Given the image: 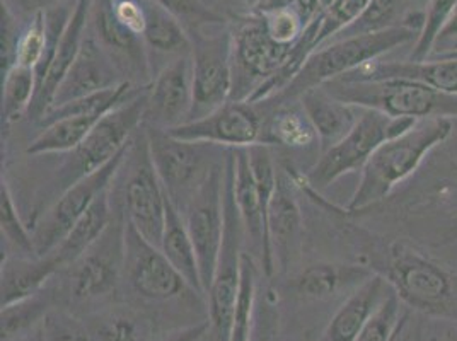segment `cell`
I'll return each instance as SVG.
<instances>
[{
	"label": "cell",
	"mask_w": 457,
	"mask_h": 341,
	"mask_svg": "<svg viewBox=\"0 0 457 341\" xmlns=\"http://www.w3.org/2000/svg\"><path fill=\"white\" fill-rule=\"evenodd\" d=\"M193 112L191 120L204 118L230 101L232 93V31L224 26L191 35Z\"/></svg>",
	"instance_id": "11"
},
{
	"label": "cell",
	"mask_w": 457,
	"mask_h": 341,
	"mask_svg": "<svg viewBox=\"0 0 457 341\" xmlns=\"http://www.w3.org/2000/svg\"><path fill=\"white\" fill-rule=\"evenodd\" d=\"M316 135L320 152L328 151L352 132L362 108L346 104L333 97L324 87L311 89L299 97Z\"/></svg>",
	"instance_id": "26"
},
{
	"label": "cell",
	"mask_w": 457,
	"mask_h": 341,
	"mask_svg": "<svg viewBox=\"0 0 457 341\" xmlns=\"http://www.w3.org/2000/svg\"><path fill=\"white\" fill-rule=\"evenodd\" d=\"M265 118L256 110V104L246 101H228L212 113L187 121L172 130V137L213 144L226 149H248L263 142Z\"/></svg>",
	"instance_id": "16"
},
{
	"label": "cell",
	"mask_w": 457,
	"mask_h": 341,
	"mask_svg": "<svg viewBox=\"0 0 457 341\" xmlns=\"http://www.w3.org/2000/svg\"><path fill=\"white\" fill-rule=\"evenodd\" d=\"M391 285L382 275H374L365 284L353 290L342 305L337 309L333 318L324 329V341H355L363 326L378 311L382 301L391 292Z\"/></svg>",
	"instance_id": "25"
},
{
	"label": "cell",
	"mask_w": 457,
	"mask_h": 341,
	"mask_svg": "<svg viewBox=\"0 0 457 341\" xmlns=\"http://www.w3.org/2000/svg\"><path fill=\"white\" fill-rule=\"evenodd\" d=\"M204 340H205V338H204Z\"/></svg>",
	"instance_id": "57"
},
{
	"label": "cell",
	"mask_w": 457,
	"mask_h": 341,
	"mask_svg": "<svg viewBox=\"0 0 457 341\" xmlns=\"http://www.w3.org/2000/svg\"><path fill=\"white\" fill-rule=\"evenodd\" d=\"M129 82L120 67L114 63L95 37L87 31L84 45L77 55L69 74L62 80L57 95L54 97V106H62L79 97L103 93Z\"/></svg>",
	"instance_id": "19"
},
{
	"label": "cell",
	"mask_w": 457,
	"mask_h": 341,
	"mask_svg": "<svg viewBox=\"0 0 457 341\" xmlns=\"http://www.w3.org/2000/svg\"><path fill=\"white\" fill-rule=\"evenodd\" d=\"M2 2H5V4H7V5H11V4H12V0H2ZM18 4H20L21 7H22V9H26V7H28V4H26V0H18Z\"/></svg>",
	"instance_id": "53"
},
{
	"label": "cell",
	"mask_w": 457,
	"mask_h": 341,
	"mask_svg": "<svg viewBox=\"0 0 457 341\" xmlns=\"http://www.w3.org/2000/svg\"><path fill=\"white\" fill-rule=\"evenodd\" d=\"M430 341H438L437 338H432Z\"/></svg>",
	"instance_id": "56"
},
{
	"label": "cell",
	"mask_w": 457,
	"mask_h": 341,
	"mask_svg": "<svg viewBox=\"0 0 457 341\" xmlns=\"http://www.w3.org/2000/svg\"><path fill=\"white\" fill-rule=\"evenodd\" d=\"M370 2L372 0H335L318 16V50L359 20Z\"/></svg>",
	"instance_id": "37"
},
{
	"label": "cell",
	"mask_w": 457,
	"mask_h": 341,
	"mask_svg": "<svg viewBox=\"0 0 457 341\" xmlns=\"http://www.w3.org/2000/svg\"><path fill=\"white\" fill-rule=\"evenodd\" d=\"M132 142V140H130ZM130 146V144H129ZM129 146L112 159L106 166L77 181L71 188L62 191L45 209L33 226V241L38 256H46L57 249L77 220L95 204L96 198L113 185Z\"/></svg>",
	"instance_id": "14"
},
{
	"label": "cell",
	"mask_w": 457,
	"mask_h": 341,
	"mask_svg": "<svg viewBox=\"0 0 457 341\" xmlns=\"http://www.w3.org/2000/svg\"><path fill=\"white\" fill-rule=\"evenodd\" d=\"M321 87L346 104L376 110L393 118H457V96L442 93L419 80L337 79Z\"/></svg>",
	"instance_id": "3"
},
{
	"label": "cell",
	"mask_w": 457,
	"mask_h": 341,
	"mask_svg": "<svg viewBox=\"0 0 457 341\" xmlns=\"http://www.w3.org/2000/svg\"><path fill=\"white\" fill-rule=\"evenodd\" d=\"M232 191L237 213L243 224L245 243L249 245V254L262 260L267 249V229L262 209L260 193L249 164L248 149H234V170H232Z\"/></svg>",
	"instance_id": "23"
},
{
	"label": "cell",
	"mask_w": 457,
	"mask_h": 341,
	"mask_svg": "<svg viewBox=\"0 0 457 341\" xmlns=\"http://www.w3.org/2000/svg\"><path fill=\"white\" fill-rule=\"evenodd\" d=\"M456 9L457 0H427L423 28L410 54V62H425L432 55L440 29Z\"/></svg>",
	"instance_id": "39"
},
{
	"label": "cell",
	"mask_w": 457,
	"mask_h": 341,
	"mask_svg": "<svg viewBox=\"0 0 457 341\" xmlns=\"http://www.w3.org/2000/svg\"><path fill=\"white\" fill-rule=\"evenodd\" d=\"M91 2L93 0H79L74 5L72 16L67 22V28L58 43L57 55L54 58V63L41 82L33 99V104L26 118L29 121L39 123L45 113L52 108L54 97L57 95L58 87L62 80L69 74L71 67L74 65L77 55L84 45V39L89 31V16H91Z\"/></svg>",
	"instance_id": "20"
},
{
	"label": "cell",
	"mask_w": 457,
	"mask_h": 341,
	"mask_svg": "<svg viewBox=\"0 0 457 341\" xmlns=\"http://www.w3.org/2000/svg\"><path fill=\"white\" fill-rule=\"evenodd\" d=\"M453 120L428 118L396 138L384 142L362 170L348 213H357L386 200L393 191L419 170L425 157L453 133Z\"/></svg>",
	"instance_id": "1"
},
{
	"label": "cell",
	"mask_w": 457,
	"mask_h": 341,
	"mask_svg": "<svg viewBox=\"0 0 457 341\" xmlns=\"http://www.w3.org/2000/svg\"><path fill=\"white\" fill-rule=\"evenodd\" d=\"M333 2H335V0H320V7H321V12L326 11V9H328V7H329Z\"/></svg>",
	"instance_id": "51"
},
{
	"label": "cell",
	"mask_w": 457,
	"mask_h": 341,
	"mask_svg": "<svg viewBox=\"0 0 457 341\" xmlns=\"http://www.w3.org/2000/svg\"><path fill=\"white\" fill-rule=\"evenodd\" d=\"M419 121L415 118H393L376 110H362L352 132L323 152L314 166L305 172L303 176L305 183L312 190L320 191L350 172H362L372 154L384 142L408 132Z\"/></svg>",
	"instance_id": "9"
},
{
	"label": "cell",
	"mask_w": 457,
	"mask_h": 341,
	"mask_svg": "<svg viewBox=\"0 0 457 341\" xmlns=\"http://www.w3.org/2000/svg\"><path fill=\"white\" fill-rule=\"evenodd\" d=\"M271 292L265 295L258 290L254 322L248 341H280V318L278 309L273 303Z\"/></svg>",
	"instance_id": "44"
},
{
	"label": "cell",
	"mask_w": 457,
	"mask_h": 341,
	"mask_svg": "<svg viewBox=\"0 0 457 341\" xmlns=\"http://www.w3.org/2000/svg\"><path fill=\"white\" fill-rule=\"evenodd\" d=\"M95 341L153 340V321L130 305H110L84 320Z\"/></svg>",
	"instance_id": "31"
},
{
	"label": "cell",
	"mask_w": 457,
	"mask_h": 341,
	"mask_svg": "<svg viewBox=\"0 0 457 341\" xmlns=\"http://www.w3.org/2000/svg\"><path fill=\"white\" fill-rule=\"evenodd\" d=\"M374 271L387 280L404 305L432 318L457 321V277L436 260L393 241Z\"/></svg>",
	"instance_id": "2"
},
{
	"label": "cell",
	"mask_w": 457,
	"mask_h": 341,
	"mask_svg": "<svg viewBox=\"0 0 457 341\" xmlns=\"http://www.w3.org/2000/svg\"><path fill=\"white\" fill-rule=\"evenodd\" d=\"M401 335H403V329H401L400 333H398V335H396V338H395V340H393V341H400Z\"/></svg>",
	"instance_id": "55"
},
{
	"label": "cell",
	"mask_w": 457,
	"mask_h": 341,
	"mask_svg": "<svg viewBox=\"0 0 457 341\" xmlns=\"http://www.w3.org/2000/svg\"><path fill=\"white\" fill-rule=\"evenodd\" d=\"M0 234L4 256H35L33 232L21 219L20 209L14 202V195L9 183L2 178L0 188Z\"/></svg>",
	"instance_id": "36"
},
{
	"label": "cell",
	"mask_w": 457,
	"mask_h": 341,
	"mask_svg": "<svg viewBox=\"0 0 457 341\" xmlns=\"http://www.w3.org/2000/svg\"><path fill=\"white\" fill-rule=\"evenodd\" d=\"M346 80L410 79L432 86L442 93L457 96V58H432L425 62H369L361 69L340 77Z\"/></svg>",
	"instance_id": "22"
},
{
	"label": "cell",
	"mask_w": 457,
	"mask_h": 341,
	"mask_svg": "<svg viewBox=\"0 0 457 341\" xmlns=\"http://www.w3.org/2000/svg\"><path fill=\"white\" fill-rule=\"evenodd\" d=\"M104 116L96 114H76L58 118L55 121L43 125L41 132L29 142L26 152L29 155H50V154H69L79 147L96 125Z\"/></svg>",
	"instance_id": "33"
},
{
	"label": "cell",
	"mask_w": 457,
	"mask_h": 341,
	"mask_svg": "<svg viewBox=\"0 0 457 341\" xmlns=\"http://www.w3.org/2000/svg\"><path fill=\"white\" fill-rule=\"evenodd\" d=\"M38 91V80L33 69L12 67L2 77V129L26 116Z\"/></svg>",
	"instance_id": "35"
},
{
	"label": "cell",
	"mask_w": 457,
	"mask_h": 341,
	"mask_svg": "<svg viewBox=\"0 0 457 341\" xmlns=\"http://www.w3.org/2000/svg\"><path fill=\"white\" fill-rule=\"evenodd\" d=\"M436 58H457V50L456 52H453V54H447V55H440V57Z\"/></svg>",
	"instance_id": "54"
},
{
	"label": "cell",
	"mask_w": 457,
	"mask_h": 341,
	"mask_svg": "<svg viewBox=\"0 0 457 341\" xmlns=\"http://www.w3.org/2000/svg\"><path fill=\"white\" fill-rule=\"evenodd\" d=\"M114 215L104 234L79 256L72 265L60 270L71 304L103 303L114 295L123 284L125 229L127 217L114 198Z\"/></svg>",
	"instance_id": "8"
},
{
	"label": "cell",
	"mask_w": 457,
	"mask_h": 341,
	"mask_svg": "<svg viewBox=\"0 0 457 341\" xmlns=\"http://www.w3.org/2000/svg\"><path fill=\"white\" fill-rule=\"evenodd\" d=\"M457 50V9L454 14L449 18V21L444 24V28L438 33L436 46L432 54H437L436 57L440 55H447Z\"/></svg>",
	"instance_id": "47"
},
{
	"label": "cell",
	"mask_w": 457,
	"mask_h": 341,
	"mask_svg": "<svg viewBox=\"0 0 457 341\" xmlns=\"http://www.w3.org/2000/svg\"><path fill=\"white\" fill-rule=\"evenodd\" d=\"M91 35L101 48L113 58L125 79L135 86L147 87L153 71L144 39L125 29L114 16L113 0H93L89 16Z\"/></svg>",
	"instance_id": "18"
},
{
	"label": "cell",
	"mask_w": 457,
	"mask_h": 341,
	"mask_svg": "<svg viewBox=\"0 0 457 341\" xmlns=\"http://www.w3.org/2000/svg\"><path fill=\"white\" fill-rule=\"evenodd\" d=\"M401 341V340H400Z\"/></svg>",
	"instance_id": "59"
},
{
	"label": "cell",
	"mask_w": 457,
	"mask_h": 341,
	"mask_svg": "<svg viewBox=\"0 0 457 341\" xmlns=\"http://www.w3.org/2000/svg\"><path fill=\"white\" fill-rule=\"evenodd\" d=\"M22 29L20 28L18 18L14 11L2 2L0 9V72L2 77L5 76L12 67H16L18 58V46H20Z\"/></svg>",
	"instance_id": "43"
},
{
	"label": "cell",
	"mask_w": 457,
	"mask_h": 341,
	"mask_svg": "<svg viewBox=\"0 0 457 341\" xmlns=\"http://www.w3.org/2000/svg\"><path fill=\"white\" fill-rule=\"evenodd\" d=\"M207 333H209V320L179 326L164 335H155L153 340L149 341H204Z\"/></svg>",
	"instance_id": "46"
},
{
	"label": "cell",
	"mask_w": 457,
	"mask_h": 341,
	"mask_svg": "<svg viewBox=\"0 0 457 341\" xmlns=\"http://www.w3.org/2000/svg\"><path fill=\"white\" fill-rule=\"evenodd\" d=\"M114 16L132 35L142 38L147 26V0H113Z\"/></svg>",
	"instance_id": "45"
},
{
	"label": "cell",
	"mask_w": 457,
	"mask_h": 341,
	"mask_svg": "<svg viewBox=\"0 0 457 341\" xmlns=\"http://www.w3.org/2000/svg\"><path fill=\"white\" fill-rule=\"evenodd\" d=\"M246 5H254V7H258L260 4H263L265 0H243Z\"/></svg>",
	"instance_id": "52"
},
{
	"label": "cell",
	"mask_w": 457,
	"mask_h": 341,
	"mask_svg": "<svg viewBox=\"0 0 457 341\" xmlns=\"http://www.w3.org/2000/svg\"><path fill=\"white\" fill-rule=\"evenodd\" d=\"M48 4V7H69L71 4L76 5L79 0H45Z\"/></svg>",
	"instance_id": "50"
},
{
	"label": "cell",
	"mask_w": 457,
	"mask_h": 341,
	"mask_svg": "<svg viewBox=\"0 0 457 341\" xmlns=\"http://www.w3.org/2000/svg\"><path fill=\"white\" fill-rule=\"evenodd\" d=\"M419 35L417 29L398 26L376 33L333 39L307 58L299 74L273 99H299L307 91L361 69L365 63L378 60L387 52L413 41V38H419Z\"/></svg>",
	"instance_id": "4"
},
{
	"label": "cell",
	"mask_w": 457,
	"mask_h": 341,
	"mask_svg": "<svg viewBox=\"0 0 457 341\" xmlns=\"http://www.w3.org/2000/svg\"><path fill=\"white\" fill-rule=\"evenodd\" d=\"M226 162L212 170L202 188L181 210L196 251L205 297L219 263L226 232Z\"/></svg>",
	"instance_id": "12"
},
{
	"label": "cell",
	"mask_w": 457,
	"mask_h": 341,
	"mask_svg": "<svg viewBox=\"0 0 457 341\" xmlns=\"http://www.w3.org/2000/svg\"><path fill=\"white\" fill-rule=\"evenodd\" d=\"M114 215L113 196L112 187L103 191L95 200V204L79 219L76 226L65 236V239L52 251L60 262L62 270L72 265L79 256H82L96 241L104 234V230L112 224Z\"/></svg>",
	"instance_id": "28"
},
{
	"label": "cell",
	"mask_w": 457,
	"mask_h": 341,
	"mask_svg": "<svg viewBox=\"0 0 457 341\" xmlns=\"http://www.w3.org/2000/svg\"><path fill=\"white\" fill-rule=\"evenodd\" d=\"M401 299L395 290L387 294L372 318L363 326L355 341H393L406 326V316L401 312Z\"/></svg>",
	"instance_id": "38"
},
{
	"label": "cell",
	"mask_w": 457,
	"mask_h": 341,
	"mask_svg": "<svg viewBox=\"0 0 457 341\" xmlns=\"http://www.w3.org/2000/svg\"><path fill=\"white\" fill-rule=\"evenodd\" d=\"M127 220L151 245L161 246L168 196L154 168L144 127L135 133L112 185Z\"/></svg>",
	"instance_id": "5"
},
{
	"label": "cell",
	"mask_w": 457,
	"mask_h": 341,
	"mask_svg": "<svg viewBox=\"0 0 457 341\" xmlns=\"http://www.w3.org/2000/svg\"><path fill=\"white\" fill-rule=\"evenodd\" d=\"M142 39L149 55L151 71L154 62H164L166 67L178 58L190 57L193 50L190 33L154 0H147V26Z\"/></svg>",
	"instance_id": "27"
},
{
	"label": "cell",
	"mask_w": 457,
	"mask_h": 341,
	"mask_svg": "<svg viewBox=\"0 0 457 341\" xmlns=\"http://www.w3.org/2000/svg\"><path fill=\"white\" fill-rule=\"evenodd\" d=\"M45 341H95L84 320L67 309L54 307L43 321Z\"/></svg>",
	"instance_id": "42"
},
{
	"label": "cell",
	"mask_w": 457,
	"mask_h": 341,
	"mask_svg": "<svg viewBox=\"0 0 457 341\" xmlns=\"http://www.w3.org/2000/svg\"><path fill=\"white\" fill-rule=\"evenodd\" d=\"M54 295L39 292L20 303L2 305L0 311V340L18 341L45 321L54 309Z\"/></svg>",
	"instance_id": "34"
},
{
	"label": "cell",
	"mask_w": 457,
	"mask_h": 341,
	"mask_svg": "<svg viewBox=\"0 0 457 341\" xmlns=\"http://www.w3.org/2000/svg\"><path fill=\"white\" fill-rule=\"evenodd\" d=\"M159 249L168 258V262L178 270V273L200 295L205 297V288H204L202 275H200V265H198V258H196V251H195L193 241H191L190 232L187 229L181 212L174 207V204L170 198L166 204V222H164V232H162ZM205 301H207V297H205Z\"/></svg>",
	"instance_id": "29"
},
{
	"label": "cell",
	"mask_w": 457,
	"mask_h": 341,
	"mask_svg": "<svg viewBox=\"0 0 457 341\" xmlns=\"http://www.w3.org/2000/svg\"><path fill=\"white\" fill-rule=\"evenodd\" d=\"M438 341H457V324L449 326V328L444 331L442 338Z\"/></svg>",
	"instance_id": "49"
},
{
	"label": "cell",
	"mask_w": 457,
	"mask_h": 341,
	"mask_svg": "<svg viewBox=\"0 0 457 341\" xmlns=\"http://www.w3.org/2000/svg\"><path fill=\"white\" fill-rule=\"evenodd\" d=\"M147 89L112 113L106 114L79 147L69 154H63L65 159L62 161V166L58 168L52 181V202L62 191L71 188L77 181L106 166L130 144L135 133L144 127Z\"/></svg>",
	"instance_id": "7"
},
{
	"label": "cell",
	"mask_w": 457,
	"mask_h": 341,
	"mask_svg": "<svg viewBox=\"0 0 457 341\" xmlns=\"http://www.w3.org/2000/svg\"><path fill=\"white\" fill-rule=\"evenodd\" d=\"M290 52L268 37L258 14L241 22L232 31L230 101L248 103L251 96L284 69Z\"/></svg>",
	"instance_id": "13"
},
{
	"label": "cell",
	"mask_w": 457,
	"mask_h": 341,
	"mask_svg": "<svg viewBox=\"0 0 457 341\" xmlns=\"http://www.w3.org/2000/svg\"><path fill=\"white\" fill-rule=\"evenodd\" d=\"M154 2L159 4L162 9H166L172 18L179 21L183 28L190 33V37L198 31L226 24V20L215 11H212L209 4H205L204 0H154Z\"/></svg>",
	"instance_id": "40"
},
{
	"label": "cell",
	"mask_w": 457,
	"mask_h": 341,
	"mask_svg": "<svg viewBox=\"0 0 457 341\" xmlns=\"http://www.w3.org/2000/svg\"><path fill=\"white\" fill-rule=\"evenodd\" d=\"M45 50H46V12L45 9H39L33 14L29 24L22 29L16 65L35 71L45 55Z\"/></svg>",
	"instance_id": "41"
},
{
	"label": "cell",
	"mask_w": 457,
	"mask_h": 341,
	"mask_svg": "<svg viewBox=\"0 0 457 341\" xmlns=\"http://www.w3.org/2000/svg\"><path fill=\"white\" fill-rule=\"evenodd\" d=\"M290 172H278V183L268 212L267 251L262 270L267 279L287 273L301 258L304 245V217L295 198Z\"/></svg>",
	"instance_id": "15"
},
{
	"label": "cell",
	"mask_w": 457,
	"mask_h": 341,
	"mask_svg": "<svg viewBox=\"0 0 457 341\" xmlns=\"http://www.w3.org/2000/svg\"><path fill=\"white\" fill-rule=\"evenodd\" d=\"M18 341H20V340H18Z\"/></svg>",
	"instance_id": "58"
},
{
	"label": "cell",
	"mask_w": 457,
	"mask_h": 341,
	"mask_svg": "<svg viewBox=\"0 0 457 341\" xmlns=\"http://www.w3.org/2000/svg\"><path fill=\"white\" fill-rule=\"evenodd\" d=\"M280 101L278 106L265 118L263 146H282L287 149H307L318 144V135L304 112L301 101Z\"/></svg>",
	"instance_id": "30"
},
{
	"label": "cell",
	"mask_w": 457,
	"mask_h": 341,
	"mask_svg": "<svg viewBox=\"0 0 457 341\" xmlns=\"http://www.w3.org/2000/svg\"><path fill=\"white\" fill-rule=\"evenodd\" d=\"M62 265L54 253L46 256H2L0 304L20 303L46 288Z\"/></svg>",
	"instance_id": "24"
},
{
	"label": "cell",
	"mask_w": 457,
	"mask_h": 341,
	"mask_svg": "<svg viewBox=\"0 0 457 341\" xmlns=\"http://www.w3.org/2000/svg\"><path fill=\"white\" fill-rule=\"evenodd\" d=\"M419 2L420 0H372L362 16L335 39L376 33L398 26L411 28L420 33L425 21V11L417 9Z\"/></svg>",
	"instance_id": "32"
},
{
	"label": "cell",
	"mask_w": 457,
	"mask_h": 341,
	"mask_svg": "<svg viewBox=\"0 0 457 341\" xmlns=\"http://www.w3.org/2000/svg\"><path fill=\"white\" fill-rule=\"evenodd\" d=\"M376 271L369 265L320 262L303 268L292 280L295 295L304 301H329L342 294L350 295L372 279Z\"/></svg>",
	"instance_id": "21"
},
{
	"label": "cell",
	"mask_w": 457,
	"mask_h": 341,
	"mask_svg": "<svg viewBox=\"0 0 457 341\" xmlns=\"http://www.w3.org/2000/svg\"><path fill=\"white\" fill-rule=\"evenodd\" d=\"M154 168L176 209H185L212 170L226 162L228 151L213 144L188 142L166 130L145 127Z\"/></svg>",
	"instance_id": "6"
},
{
	"label": "cell",
	"mask_w": 457,
	"mask_h": 341,
	"mask_svg": "<svg viewBox=\"0 0 457 341\" xmlns=\"http://www.w3.org/2000/svg\"><path fill=\"white\" fill-rule=\"evenodd\" d=\"M193 112V69L190 57L178 58L161 69L147 89L144 125L172 130L190 121Z\"/></svg>",
	"instance_id": "17"
},
{
	"label": "cell",
	"mask_w": 457,
	"mask_h": 341,
	"mask_svg": "<svg viewBox=\"0 0 457 341\" xmlns=\"http://www.w3.org/2000/svg\"><path fill=\"white\" fill-rule=\"evenodd\" d=\"M123 284L140 303L170 304L188 299L205 301V297L178 273L162 251L151 245L129 220L125 229Z\"/></svg>",
	"instance_id": "10"
},
{
	"label": "cell",
	"mask_w": 457,
	"mask_h": 341,
	"mask_svg": "<svg viewBox=\"0 0 457 341\" xmlns=\"http://www.w3.org/2000/svg\"><path fill=\"white\" fill-rule=\"evenodd\" d=\"M20 341H45V333H43V322L31 329L28 335H24Z\"/></svg>",
	"instance_id": "48"
}]
</instances>
